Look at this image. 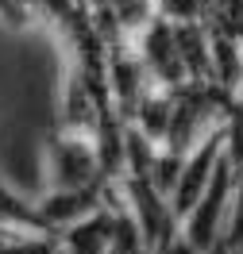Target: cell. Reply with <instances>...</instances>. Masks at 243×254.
I'll use <instances>...</instances> for the list:
<instances>
[{
  "mask_svg": "<svg viewBox=\"0 0 243 254\" xmlns=\"http://www.w3.org/2000/svg\"><path fill=\"white\" fill-rule=\"evenodd\" d=\"M47 150H50L54 189H81V185L112 181V177L104 174V162H100V150H97V139H93V135L58 127V131H50Z\"/></svg>",
  "mask_w": 243,
  "mask_h": 254,
  "instance_id": "cell-1",
  "label": "cell"
},
{
  "mask_svg": "<svg viewBox=\"0 0 243 254\" xmlns=\"http://www.w3.org/2000/svg\"><path fill=\"white\" fill-rule=\"evenodd\" d=\"M31 16H35L31 0H0V23H8V27H27Z\"/></svg>",
  "mask_w": 243,
  "mask_h": 254,
  "instance_id": "cell-8",
  "label": "cell"
},
{
  "mask_svg": "<svg viewBox=\"0 0 243 254\" xmlns=\"http://www.w3.org/2000/svg\"><path fill=\"white\" fill-rule=\"evenodd\" d=\"M135 50L143 58L147 73L159 89H174L185 77V65H181V50H178V35H174V23L170 19L155 16L143 31H135Z\"/></svg>",
  "mask_w": 243,
  "mask_h": 254,
  "instance_id": "cell-4",
  "label": "cell"
},
{
  "mask_svg": "<svg viewBox=\"0 0 243 254\" xmlns=\"http://www.w3.org/2000/svg\"><path fill=\"white\" fill-rule=\"evenodd\" d=\"M243 251V177L236 181V192H232V212H228V227L220 243H216V251L212 254H240Z\"/></svg>",
  "mask_w": 243,
  "mask_h": 254,
  "instance_id": "cell-7",
  "label": "cell"
},
{
  "mask_svg": "<svg viewBox=\"0 0 243 254\" xmlns=\"http://www.w3.org/2000/svg\"><path fill=\"white\" fill-rule=\"evenodd\" d=\"M232 192H236V174H232L228 158H220L209 189L201 192V200L193 204V212L181 220V235L189 239L201 254H212L216 243H220V235H224L228 212H232Z\"/></svg>",
  "mask_w": 243,
  "mask_h": 254,
  "instance_id": "cell-2",
  "label": "cell"
},
{
  "mask_svg": "<svg viewBox=\"0 0 243 254\" xmlns=\"http://www.w3.org/2000/svg\"><path fill=\"white\" fill-rule=\"evenodd\" d=\"M120 208H124V200L104 204V208H97V212H89L85 220L62 227V235H58L62 251H66V254H112L116 223H120Z\"/></svg>",
  "mask_w": 243,
  "mask_h": 254,
  "instance_id": "cell-5",
  "label": "cell"
},
{
  "mask_svg": "<svg viewBox=\"0 0 243 254\" xmlns=\"http://www.w3.org/2000/svg\"><path fill=\"white\" fill-rule=\"evenodd\" d=\"M0 227L8 231H31V235H54L58 239V227L43 216V208L23 200L19 192H12L4 181H0Z\"/></svg>",
  "mask_w": 243,
  "mask_h": 254,
  "instance_id": "cell-6",
  "label": "cell"
},
{
  "mask_svg": "<svg viewBox=\"0 0 243 254\" xmlns=\"http://www.w3.org/2000/svg\"><path fill=\"white\" fill-rule=\"evenodd\" d=\"M220 158H224V124L212 127L209 135L185 154V162H181L178 185L170 192V212L178 216V223L193 212V204L201 200V192L209 189V181H212V174H216Z\"/></svg>",
  "mask_w": 243,
  "mask_h": 254,
  "instance_id": "cell-3",
  "label": "cell"
}]
</instances>
